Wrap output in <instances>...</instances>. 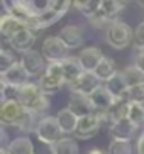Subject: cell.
I'll return each mask as SVG.
<instances>
[{
	"label": "cell",
	"instance_id": "obj_21",
	"mask_svg": "<svg viewBox=\"0 0 144 154\" xmlns=\"http://www.w3.org/2000/svg\"><path fill=\"white\" fill-rule=\"evenodd\" d=\"M37 85H39V88L42 90L44 95H54V93H58V91L61 90V86L66 85V83H64V80H61V78L51 76V75L44 73V75L39 78Z\"/></svg>",
	"mask_w": 144,
	"mask_h": 154
},
{
	"label": "cell",
	"instance_id": "obj_28",
	"mask_svg": "<svg viewBox=\"0 0 144 154\" xmlns=\"http://www.w3.org/2000/svg\"><path fill=\"white\" fill-rule=\"evenodd\" d=\"M15 63H17V61H15L14 53H10L9 49H2L0 51V75L7 73Z\"/></svg>",
	"mask_w": 144,
	"mask_h": 154
},
{
	"label": "cell",
	"instance_id": "obj_12",
	"mask_svg": "<svg viewBox=\"0 0 144 154\" xmlns=\"http://www.w3.org/2000/svg\"><path fill=\"white\" fill-rule=\"evenodd\" d=\"M78 58V61H80V64H81V68L85 69V71H90V73H93L95 71V68L100 64V61L105 58L104 56V53L99 49V48H85V49H81V53L77 56Z\"/></svg>",
	"mask_w": 144,
	"mask_h": 154
},
{
	"label": "cell",
	"instance_id": "obj_23",
	"mask_svg": "<svg viewBox=\"0 0 144 154\" xmlns=\"http://www.w3.org/2000/svg\"><path fill=\"white\" fill-rule=\"evenodd\" d=\"M93 73H95V76L99 78L100 82H105V83H107L108 80H110V78H114L119 71H117V68H115V63H114L110 58H107V56H105V58L100 61L99 66L95 68Z\"/></svg>",
	"mask_w": 144,
	"mask_h": 154
},
{
	"label": "cell",
	"instance_id": "obj_24",
	"mask_svg": "<svg viewBox=\"0 0 144 154\" xmlns=\"http://www.w3.org/2000/svg\"><path fill=\"white\" fill-rule=\"evenodd\" d=\"M80 147H78L77 140L71 137H61L56 144L51 146V154H78Z\"/></svg>",
	"mask_w": 144,
	"mask_h": 154
},
{
	"label": "cell",
	"instance_id": "obj_39",
	"mask_svg": "<svg viewBox=\"0 0 144 154\" xmlns=\"http://www.w3.org/2000/svg\"><path fill=\"white\" fill-rule=\"evenodd\" d=\"M0 154H9V152H7V149H2V151H0Z\"/></svg>",
	"mask_w": 144,
	"mask_h": 154
},
{
	"label": "cell",
	"instance_id": "obj_32",
	"mask_svg": "<svg viewBox=\"0 0 144 154\" xmlns=\"http://www.w3.org/2000/svg\"><path fill=\"white\" fill-rule=\"evenodd\" d=\"M46 73H48V75H51V76H56V78H61V80H64L63 63H48Z\"/></svg>",
	"mask_w": 144,
	"mask_h": 154
},
{
	"label": "cell",
	"instance_id": "obj_31",
	"mask_svg": "<svg viewBox=\"0 0 144 154\" xmlns=\"http://www.w3.org/2000/svg\"><path fill=\"white\" fill-rule=\"evenodd\" d=\"M134 46L139 51L144 49V22L137 24V27L134 31Z\"/></svg>",
	"mask_w": 144,
	"mask_h": 154
},
{
	"label": "cell",
	"instance_id": "obj_1",
	"mask_svg": "<svg viewBox=\"0 0 144 154\" xmlns=\"http://www.w3.org/2000/svg\"><path fill=\"white\" fill-rule=\"evenodd\" d=\"M17 100L20 102V105L26 110H31V112L37 113V115L44 113L49 109L48 95L42 93V90L39 88L37 83H26L22 88H19Z\"/></svg>",
	"mask_w": 144,
	"mask_h": 154
},
{
	"label": "cell",
	"instance_id": "obj_11",
	"mask_svg": "<svg viewBox=\"0 0 144 154\" xmlns=\"http://www.w3.org/2000/svg\"><path fill=\"white\" fill-rule=\"evenodd\" d=\"M58 37L64 42L68 49H77L83 44V31L77 24H68L59 31Z\"/></svg>",
	"mask_w": 144,
	"mask_h": 154
},
{
	"label": "cell",
	"instance_id": "obj_30",
	"mask_svg": "<svg viewBox=\"0 0 144 154\" xmlns=\"http://www.w3.org/2000/svg\"><path fill=\"white\" fill-rule=\"evenodd\" d=\"M127 100H129L131 103H142L144 105V83L142 85H137V86L129 88Z\"/></svg>",
	"mask_w": 144,
	"mask_h": 154
},
{
	"label": "cell",
	"instance_id": "obj_29",
	"mask_svg": "<svg viewBox=\"0 0 144 154\" xmlns=\"http://www.w3.org/2000/svg\"><path fill=\"white\" fill-rule=\"evenodd\" d=\"M70 7H71V0H46V9L61 15L66 14Z\"/></svg>",
	"mask_w": 144,
	"mask_h": 154
},
{
	"label": "cell",
	"instance_id": "obj_20",
	"mask_svg": "<svg viewBox=\"0 0 144 154\" xmlns=\"http://www.w3.org/2000/svg\"><path fill=\"white\" fill-rule=\"evenodd\" d=\"M56 119H58V124H59V127H61L63 134H75L77 125H78V117L68 109V107L59 110V112L56 113Z\"/></svg>",
	"mask_w": 144,
	"mask_h": 154
},
{
	"label": "cell",
	"instance_id": "obj_2",
	"mask_svg": "<svg viewBox=\"0 0 144 154\" xmlns=\"http://www.w3.org/2000/svg\"><path fill=\"white\" fill-rule=\"evenodd\" d=\"M132 41H134V32L129 24L115 20L107 27V42L114 49H124Z\"/></svg>",
	"mask_w": 144,
	"mask_h": 154
},
{
	"label": "cell",
	"instance_id": "obj_33",
	"mask_svg": "<svg viewBox=\"0 0 144 154\" xmlns=\"http://www.w3.org/2000/svg\"><path fill=\"white\" fill-rule=\"evenodd\" d=\"M134 64H136V66H137L139 69H142V71H144V49L137 53V56H136V63H134Z\"/></svg>",
	"mask_w": 144,
	"mask_h": 154
},
{
	"label": "cell",
	"instance_id": "obj_16",
	"mask_svg": "<svg viewBox=\"0 0 144 154\" xmlns=\"http://www.w3.org/2000/svg\"><path fill=\"white\" fill-rule=\"evenodd\" d=\"M104 85H105V88L114 95L115 100H126V102H129V100H127V95H129V85H127V82L124 80V76H122L121 71H119L114 78H110L107 83H104Z\"/></svg>",
	"mask_w": 144,
	"mask_h": 154
},
{
	"label": "cell",
	"instance_id": "obj_17",
	"mask_svg": "<svg viewBox=\"0 0 144 154\" xmlns=\"http://www.w3.org/2000/svg\"><path fill=\"white\" fill-rule=\"evenodd\" d=\"M127 115H129V102H126V100H115L112 107L105 112L104 122H108L110 125H114V124L127 119Z\"/></svg>",
	"mask_w": 144,
	"mask_h": 154
},
{
	"label": "cell",
	"instance_id": "obj_3",
	"mask_svg": "<svg viewBox=\"0 0 144 154\" xmlns=\"http://www.w3.org/2000/svg\"><path fill=\"white\" fill-rule=\"evenodd\" d=\"M36 136L46 146L56 144L61 139V136H63V131H61V127L58 124V119L53 117V115L41 117L39 124H37V129H36Z\"/></svg>",
	"mask_w": 144,
	"mask_h": 154
},
{
	"label": "cell",
	"instance_id": "obj_10",
	"mask_svg": "<svg viewBox=\"0 0 144 154\" xmlns=\"http://www.w3.org/2000/svg\"><path fill=\"white\" fill-rule=\"evenodd\" d=\"M27 78H29L27 71L24 69V66L20 64V61H17L9 71L2 75V83L7 85V86H10V88H17L19 90V88H22L26 83H29Z\"/></svg>",
	"mask_w": 144,
	"mask_h": 154
},
{
	"label": "cell",
	"instance_id": "obj_13",
	"mask_svg": "<svg viewBox=\"0 0 144 154\" xmlns=\"http://www.w3.org/2000/svg\"><path fill=\"white\" fill-rule=\"evenodd\" d=\"M68 109L71 110V112L75 113L78 119L95 113V109H93V105H92L90 97L78 95V93H73V95H71V98H70V103H68Z\"/></svg>",
	"mask_w": 144,
	"mask_h": 154
},
{
	"label": "cell",
	"instance_id": "obj_4",
	"mask_svg": "<svg viewBox=\"0 0 144 154\" xmlns=\"http://www.w3.org/2000/svg\"><path fill=\"white\" fill-rule=\"evenodd\" d=\"M41 53H42L44 59H48V63H63L66 58H70L68 56V48L58 36L46 37L44 42H42Z\"/></svg>",
	"mask_w": 144,
	"mask_h": 154
},
{
	"label": "cell",
	"instance_id": "obj_18",
	"mask_svg": "<svg viewBox=\"0 0 144 154\" xmlns=\"http://www.w3.org/2000/svg\"><path fill=\"white\" fill-rule=\"evenodd\" d=\"M24 27H26V24L20 22V20L15 19L14 15H10L9 12H5L2 20H0V32H2L4 39H7V41H10V39Z\"/></svg>",
	"mask_w": 144,
	"mask_h": 154
},
{
	"label": "cell",
	"instance_id": "obj_38",
	"mask_svg": "<svg viewBox=\"0 0 144 154\" xmlns=\"http://www.w3.org/2000/svg\"><path fill=\"white\" fill-rule=\"evenodd\" d=\"M137 4H139V5H142V7H144V0H137Z\"/></svg>",
	"mask_w": 144,
	"mask_h": 154
},
{
	"label": "cell",
	"instance_id": "obj_5",
	"mask_svg": "<svg viewBox=\"0 0 144 154\" xmlns=\"http://www.w3.org/2000/svg\"><path fill=\"white\" fill-rule=\"evenodd\" d=\"M26 109H24L19 100H5L2 102V107H0V120L4 125H14L19 127L20 120H22Z\"/></svg>",
	"mask_w": 144,
	"mask_h": 154
},
{
	"label": "cell",
	"instance_id": "obj_36",
	"mask_svg": "<svg viewBox=\"0 0 144 154\" xmlns=\"http://www.w3.org/2000/svg\"><path fill=\"white\" fill-rule=\"evenodd\" d=\"M88 154H105L104 151H100V149H90V152Z\"/></svg>",
	"mask_w": 144,
	"mask_h": 154
},
{
	"label": "cell",
	"instance_id": "obj_26",
	"mask_svg": "<svg viewBox=\"0 0 144 154\" xmlns=\"http://www.w3.org/2000/svg\"><path fill=\"white\" fill-rule=\"evenodd\" d=\"M127 119L131 120L132 124L139 127L144 124V105L142 103H131L129 102V115Z\"/></svg>",
	"mask_w": 144,
	"mask_h": 154
},
{
	"label": "cell",
	"instance_id": "obj_15",
	"mask_svg": "<svg viewBox=\"0 0 144 154\" xmlns=\"http://www.w3.org/2000/svg\"><path fill=\"white\" fill-rule=\"evenodd\" d=\"M34 41H36V34H34L29 27H24V29H20V31H19L9 42H10V46H12L15 51L27 53V51H31Z\"/></svg>",
	"mask_w": 144,
	"mask_h": 154
},
{
	"label": "cell",
	"instance_id": "obj_19",
	"mask_svg": "<svg viewBox=\"0 0 144 154\" xmlns=\"http://www.w3.org/2000/svg\"><path fill=\"white\" fill-rule=\"evenodd\" d=\"M63 73H64V83L70 86L71 83H75L78 78L85 73V69L81 68V64H80V61H78V58L70 56V58H66L63 61Z\"/></svg>",
	"mask_w": 144,
	"mask_h": 154
},
{
	"label": "cell",
	"instance_id": "obj_34",
	"mask_svg": "<svg viewBox=\"0 0 144 154\" xmlns=\"http://www.w3.org/2000/svg\"><path fill=\"white\" fill-rule=\"evenodd\" d=\"M88 2H90V0H71V5L77 7V9H80V10H83L86 5H88Z\"/></svg>",
	"mask_w": 144,
	"mask_h": 154
},
{
	"label": "cell",
	"instance_id": "obj_35",
	"mask_svg": "<svg viewBox=\"0 0 144 154\" xmlns=\"http://www.w3.org/2000/svg\"><path fill=\"white\" fill-rule=\"evenodd\" d=\"M136 151H137V154H144V136L141 134L139 137H137V144H136Z\"/></svg>",
	"mask_w": 144,
	"mask_h": 154
},
{
	"label": "cell",
	"instance_id": "obj_7",
	"mask_svg": "<svg viewBox=\"0 0 144 154\" xmlns=\"http://www.w3.org/2000/svg\"><path fill=\"white\" fill-rule=\"evenodd\" d=\"M102 122H104V119L99 113H92V115L78 119V125H77V131H75V136L78 139H83V140L92 139L100 131Z\"/></svg>",
	"mask_w": 144,
	"mask_h": 154
},
{
	"label": "cell",
	"instance_id": "obj_8",
	"mask_svg": "<svg viewBox=\"0 0 144 154\" xmlns=\"http://www.w3.org/2000/svg\"><path fill=\"white\" fill-rule=\"evenodd\" d=\"M100 86H102V82L95 76V73L85 71L77 82L70 85V90H71L73 93H78V95L90 97L97 88H100Z\"/></svg>",
	"mask_w": 144,
	"mask_h": 154
},
{
	"label": "cell",
	"instance_id": "obj_40",
	"mask_svg": "<svg viewBox=\"0 0 144 154\" xmlns=\"http://www.w3.org/2000/svg\"><path fill=\"white\" fill-rule=\"evenodd\" d=\"M141 134H142V136H144V129H142V132H141Z\"/></svg>",
	"mask_w": 144,
	"mask_h": 154
},
{
	"label": "cell",
	"instance_id": "obj_25",
	"mask_svg": "<svg viewBox=\"0 0 144 154\" xmlns=\"http://www.w3.org/2000/svg\"><path fill=\"white\" fill-rule=\"evenodd\" d=\"M122 76H124V80L127 82L129 88L137 86V85H142V83H144V71H142V69H139L136 64L127 66V68L122 71Z\"/></svg>",
	"mask_w": 144,
	"mask_h": 154
},
{
	"label": "cell",
	"instance_id": "obj_9",
	"mask_svg": "<svg viewBox=\"0 0 144 154\" xmlns=\"http://www.w3.org/2000/svg\"><path fill=\"white\" fill-rule=\"evenodd\" d=\"M90 100H92V105H93V109H95V113L102 115V119H104L105 112H107V110L114 105V102H115L114 95L105 88V85L97 88V90L90 95Z\"/></svg>",
	"mask_w": 144,
	"mask_h": 154
},
{
	"label": "cell",
	"instance_id": "obj_6",
	"mask_svg": "<svg viewBox=\"0 0 144 154\" xmlns=\"http://www.w3.org/2000/svg\"><path fill=\"white\" fill-rule=\"evenodd\" d=\"M20 64L24 66V69L27 71L29 76H42L46 73V68H48L42 53H37L34 49L27 51V53H22Z\"/></svg>",
	"mask_w": 144,
	"mask_h": 154
},
{
	"label": "cell",
	"instance_id": "obj_37",
	"mask_svg": "<svg viewBox=\"0 0 144 154\" xmlns=\"http://www.w3.org/2000/svg\"><path fill=\"white\" fill-rule=\"evenodd\" d=\"M114 2H117L119 5H122V7H124V5H126L127 2H129V0H114Z\"/></svg>",
	"mask_w": 144,
	"mask_h": 154
},
{
	"label": "cell",
	"instance_id": "obj_14",
	"mask_svg": "<svg viewBox=\"0 0 144 154\" xmlns=\"http://www.w3.org/2000/svg\"><path fill=\"white\" fill-rule=\"evenodd\" d=\"M137 129H139V127L136 125V124H132L129 119H124V120H121V122L110 125L108 132H110L112 139H117V140H131L132 137L136 136Z\"/></svg>",
	"mask_w": 144,
	"mask_h": 154
},
{
	"label": "cell",
	"instance_id": "obj_22",
	"mask_svg": "<svg viewBox=\"0 0 144 154\" xmlns=\"http://www.w3.org/2000/svg\"><path fill=\"white\" fill-rule=\"evenodd\" d=\"M7 152L9 154H34V146H32L31 139L26 136L15 137V139H12L9 142Z\"/></svg>",
	"mask_w": 144,
	"mask_h": 154
},
{
	"label": "cell",
	"instance_id": "obj_27",
	"mask_svg": "<svg viewBox=\"0 0 144 154\" xmlns=\"http://www.w3.org/2000/svg\"><path fill=\"white\" fill-rule=\"evenodd\" d=\"M107 154H132V146L131 140H117L112 139L108 144V152Z\"/></svg>",
	"mask_w": 144,
	"mask_h": 154
}]
</instances>
